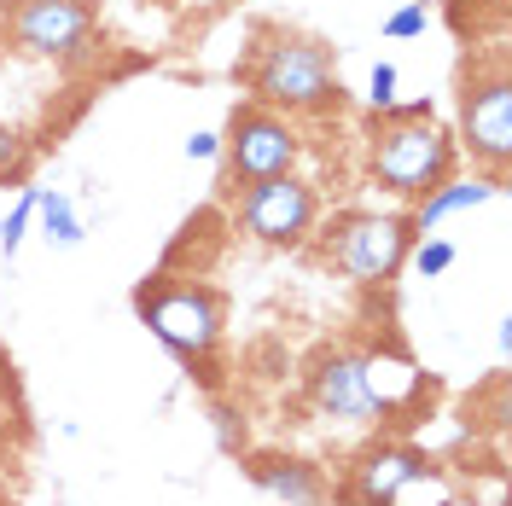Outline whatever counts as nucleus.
<instances>
[{"label":"nucleus","mask_w":512,"mask_h":506,"mask_svg":"<svg viewBox=\"0 0 512 506\" xmlns=\"http://www.w3.org/2000/svg\"><path fill=\"white\" fill-rule=\"evenodd\" d=\"M303 158V134L291 128L286 111H268V105H239L227 117L222 134V163H227V181L233 192L251 187V181H268V175H291Z\"/></svg>","instance_id":"nucleus-6"},{"label":"nucleus","mask_w":512,"mask_h":506,"mask_svg":"<svg viewBox=\"0 0 512 506\" xmlns=\"http://www.w3.org/2000/svg\"><path fill=\"white\" fill-rule=\"evenodd\" d=\"M501 175H472V181H460V175H448L443 187H431L425 198L414 204V239H425V233H437V227L448 222V216H460V210H478V204H495L501 198Z\"/></svg>","instance_id":"nucleus-11"},{"label":"nucleus","mask_w":512,"mask_h":506,"mask_svg":"<svg viewBox=\"0 0 512 506\" xmlns=\"http://www.w3.org/2000/svg\"><path fill=\"white\" fill-rule=\"evenodd\" d=\"M309 408L320 419H344V425H373L384 419L379 396H373V384H367V355L361 349H315V361H309Z\"/></svg>","instance_id":"nucleus-9"},{"label":"nucleus","mask_w":512,"mask_h":506,"mask_svg":"<svg viewBox=\"0 0 512 506\" xmlns=\"http://www.w3.org/2000/svg\"><path fill=\"white\" fill-rule=\"evenodd\" d=\"M454 134L437 117H402V111H373L367 117V175L390 198L419 204L431 187L454 175Z\"/></svg>","instance_id":"nucleus-2"},{"label":"nucleus","mask_w":512,"mask_h":506,"mask_svg":"<svg viewBox=\"0 0 512 506\" xmlns=\"http://www.w3.org/2000/svg\"><path fill=\"white\" fill-rule=\"evenodd\" d=\"M454 245H448V239H431V233H425V239H414V251H408V262H414V274L419 280H443L448 268H454Z\"/></svg>","instance_id":"nucleus-17"},{"label":"nucleus","mask_w":512,"mask_h":506,"mask_svg":"<svg viewBox=\"0 0 512 506\" xmlns=\"http://www.w3.org/2000/svg\"><path fill=\"white\" fill-rule=\"evenodd\" d=\"M315 216H320V198L297 169L239 187V227L268 251H297L315 233Z\"/></svg>","instance_id":"nucleus-7"},{"label":"nucleus","mask_w":512,"mask_h":506,"mask_svg":"<svg viewBox=\"0 0 512 506\" xmlns=\"http://www.w3.org/2000/svg\"><path fill=\"white\" fill-rule=\"evenodd\" d=\"M35 204H41V187H18L12 210H6V222H0V256H6V262H12V256H18V245L30 239V227H35Z\"/></svg>","instance_id":"nucleus-16"},{"label":"nucleus","mask_w":512,"mask_h":506,"mask_svg":"<svg viewBox=\"0 0 512 506\" xmlns=\"http://www.w3.org/2000/svg\"><path fill=\"white\" fill-rule=\"evenodd\" d=\"M6 35L24 59L76 64L94 53V6L88 0H18Z\"/></svg>","instance_id":"nucleus-8"},{"label":"nucleus","mask_w":512,"mask_h":506,"mask_svg":"<svg viewBox=\"0 0 512 506\" xmlns=\"http://www.w3.org/2000/svg\"><path fill=\"white\" fill-rule=\"evenodd\" d=\"M414 222L402 210H350L326 227V262L355 285H390L408 268Z\"/></svg>","instance_id":"nucleus-5"},{"label":"nucleus","mask_w":512,"mask_h":506,"mask_svg":"<svg viewBox=\"0 0 512 506\" xmlns=\"http://www.w3.org/2000/svg\"><path fill=\"white\" fill-rule=\"evenodd\" d=\"M134 315L146 320V332L187 367H210L227 332L222 291L198 280H175V274H152L146 285H134Z\"/></svg>","instance_id":"nucleus-3"},{"label":"nucleus","mask_w":512,"mask_h":506,"mask_svg":"<svg viewBox=\"0 0 512 506\" xmlns=\"http://www.w3.org/2000/svg\"><path fill=\"white\" fill-rule=\"evenodd\" d=\"M251 477H256V489H268L274 501H286V506H326L332 501V483L320 477V466L291 460V454H256Z\"/></svg>","instance_id":"nucleus-12"},{"label":"nucleus","mask_w":512,"mask_h":506,"mask_svg":"<svg viewBox=\"0 0 512 506\" xmlns=\"http://www.w3.org/2000/svg\"><path fill=\"white\" fill-rule=\"evenodd\" d=\"M0 506H12V501H6V495H0Z\"/></svg>","instance_id":"nucleus-22"},{"label":"nucleus","mask_w":512,"mask_h":506,"mask_svg":"<svg viewBox=\"0 0 512 506\" xmlns=\"http://www.w3.org/2000/svg\"><path fill=\"white\" fill-rule=\"evenodd\" d=\"M245 88L256 105L286 111V117H326L344 105L338 53L320 35L297 30H256L251 59H245Z\"/></svg>","instance_id":"nucleus-1"},{"label":"nucleus","mask_w":512,"mask_h":506,"mask_svg":"<svg viewBox=\"0 0 512 506\" xmlns=\"http://www.w3.org/2000/svg\"><path fill=\"white\" fill-rule=\"evenodd\" d=\"M431 30V12H425V0H408V6H396L390 18H384V35L390 41H414V35Z\"/></svg>","instance_id":"nucleus-19"},{"label":"nucleus","mask_w":512,"mask_h":506,"mask_svg":"<svg viewBox=\"0 0 512 506\" xmlns=\"http://www.w3.org/2000/svg\"><path fill=\"white\" fill-rule=\"evenodd\" d=\"M24 390H18V373H12V361H6V349H0V443H24Z\"/></svg>","instance_id":"nucleus-15"},{"label":"nucleus","mask_w":512,"mask_h":506,"mask_svg":"<svg viewBox=\"0 0 512 506\" xmlns=\"http://www.w3.org/2000/svg\"><path fill=\"white\" fill-rule=\"evenodd\" d=\"M367 105H373V111L396 105V64H373V76H367Z\"/></svg>","instance_id":"nucleus-20"},{"label":"nucleus","mask_w":512,"mask_h":506,"mask_svg":"<svg viewBox=\"0 0 512 506\" xmlns=\"http://www.w3.org/2000/svg\"><path fill=\"white\" fill-rule=\"evenodd\" d=\"M472 158L507 181L512 163V70H507V41H495L489 70L472 59V70L460 76V140Z\"/></svg>","instance_id":"nucleus-4"},{"label":"nucleus","mask_w":512,"mask_h":506,"mask_svg":"<svg viewBox=\"0 0 512 506\" xmlns=\"http://www.w3.org/2000/svg\"><path fill=\"white\" fill-rule=\"evenodd\" d=\"M24 169H30V140L12 123H0V181H24Z\"/></svg>","instance_id":"nucleus-18"},{"label":"nucleus","mask_w":512,"mask_h":506,"mask_svg":"<svg viewBox=\"0 0 512 506\" xmlns=\"http://www.w3.org/2000/svg\"><path fill=\"white\" fill-rule=\"evenodd\" d=\"M35 227H41V239L53 245V251H76L82 239H88V222H82V210H76V198L59 187H41V204H35Z\"/></svg>","instance_id":"nucleus-14"},{"label":"nucleus","mask_w":512,"mask_h":506,"mask_svg":"<svg viewBox=\"0 0 512 506\" xmlns=\"http://www.w3.org/2000/svg\"><path fill=\"white\" fill-rule=\"evenodd\" d=\"M431 472V460L408 443H373L367 454H355V466L344 472V483L332 489L344 506H390L414 477Z\"/></svg>","instance_id":"nucleus-10"},{"label":"nucleus","mask_w":512,"mask_h":506,"mask_svg":"<svg viewBox=\"0 0 512 506\" xmlns=\"http://www.w3.org/2000/svg\"><path fill=\"white\" fill-rule=\"evenodd\" d=\"M367 384H373V396H379L384 413L408 408L419 396V384H425V373H419L408 355H396V349H373L367 355Z\"/></svg>","instance_id":"nucleus-13"},{"label":"nucleus","mask_w":512,"mask_h":506,"mask_svg":"<svg viewBox=\"0 0 512 506\" xmlns=\"http://www.w3.org/2000/svg\"><path fill=\"white\" fill-rule=\"evenodd\" d=\"M181 152H187V163H216L222 158V134H216V128H192Z\"/></svg>","instance_id":"nucleus-21"}]
</instances>
